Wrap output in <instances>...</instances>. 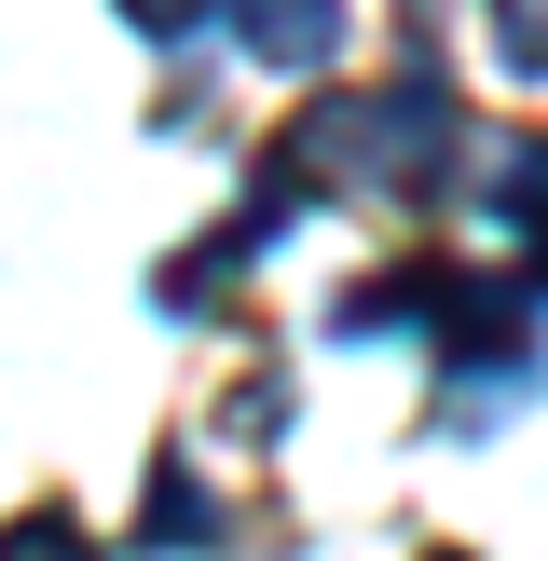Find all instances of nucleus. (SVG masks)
<instances>
[{"instance_id":"1","label":"nucleus","mask_w":548,"mask_h":561,"mask_svg":"<svg viewBox=\"0 0 548 561\" xmlns=\"http://www.w3.org/2000/svg\"><path fill=\"white\" fill-rule=\"evenodd\" d=\"M233 42L261 69H329L343 55V0H233Z\"/></svg>"},{"instance_id":"2","label":"nucleus","mask_w":548,"mask_h":561,"mask_svg":"<svg viewBox=\"0 0 548 561\" xmlns=\"http://www.w3.org/2000/svg\"><path fill=\"white\" fill-rule=\"evenodd\" d=\"M206 535H219V507L179 480V466H164V480H151V507H137V548H206Z\"/></svg>"},{"instance_id":"3","label":"nucleus","mask_w":548,"mask_h":561,"mask_svg":"<svg viewBox=\"0 0 548 561\" xmlns=\"http://www.w3.org/2000/svg\"><path fill=\"white\" fill-rule=\"evenodd\" d=\"M0 561H96V535L69 507H27V520H0Z\"/></svg>"},{"instance_id":"4","label":"nucleus","mask_w":548,"mask_h":561,"mask_svg":"<svg viewBox=\"0 0 548 561\" xmlns=\"http://www.w3.org/2000/svg\"><path fill=\"white\" fill-rule=\"evenodd\" d=\"M493 55L507 69H548V0H493Z\"/></svg>"},{"instance_id":"5","label":"nucleus","mask_w":548,"mask_h":561,"mask_svg":"<svg viewBox=\"0 0 548 561\" xmlns=\"http://www.w3.org/2000/svg\"><path fill=\"white\" fill-rule=\"evenodd\" d=\"M124 14H137V27H151V42H192V27H206V14H219V0H124Z\"/></svg>"},{"instance_id":"6","label":"nucleus","mask_w":548,"mask_h":561,"mask_svg":"<svg viewBox=\"0 0 548 561\" xmlns=\"http://www.w3.org/2000/svg\"><path fill=\"white\" fill-rule=\"evenodd\" d=\"M535 274H548V233H535Z\"/></svg>"}]
</instances>
